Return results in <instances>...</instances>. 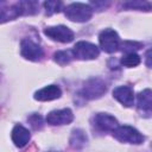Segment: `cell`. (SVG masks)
I'll use <instances>...</instances> for the list:
<instances>
[{"mask_svg":"<svg viewBox=\"0 0 152 152\" xmlns=\"http://www.w3.org/2000/svg\"><path fill=\"white\" fill-rule=\"evenodd\" d=\"M64 14L71 21L84 23V21H88L91 18V15H93V8L88 4L72 2V4L68 5L64 8Z\"/></svg>","mask_w":152,"mask_h":152,"instance_id":"6da1fadb","label":"cell"},{"mask_svg":"<svg viewBox=\"0 0 152 152\" xmlns=\"http://www.w3.org/2000/svg\"><path fill=\"white\" fill-rule=\"evenodd\" d=\"M113 137L119 140L120 142H127V144H142L145 140V137L134 127L132 126H118L113 131Z\"/></svg>","mask_w":152,"mask_h":152,"instance_id":"7a4b0ae2","label":"cell"},{"mask_svg":"<svg viewBox=\"0 0 152 152\" xmlns=\"http://www.w3.org/2000/svg\"><path fill=\"white\" fill-rule=\"evenodd\" d=\"M99 43L101 49L107 53L116 52L121 49V40L116 31L113 28H104L99 34Z\"/></svg>","mask_w":152,"mask_h":152,"instance_id":"3957f363","label":"cell"},{"mask_svg":"<svg viewBox=\"0 0 152 152\" xmlns=\"http://www.w3.org/2000/svg\"><path fill=\"white\" fill-rule=\"evenodd\" d=\"M106 91L107 86L101 78H90L84 83L81 94L87 100H94L101 97Z\"/></svg>","mask_w":152,"mask_h":152,"instance_id":"277c9868","label":"cell"},{"mask_svg":"<svg viewBox=\"0 0 152 152\" xmlns=\"http://www.w3.org/2000/svg\"><path fill=\"white\" fill-rule=\"evenodd\" d=\"M72 55L75 58L81 59V61H89V59H95L99 57L100 50L95 44H91L89 42H78L75 44L72 48Z\"/></svg>","mask_w":152,"mask_h":152,"instance_id":"5b68a950","label":"cell"},{"mask_svg":"<svg viewBox=\"0 0 152 152\" xmlns=\"http://www.w3.org/2000/svg\"><path fill=\"white\" fill-rule=\"evenodd\" d=\"M20 53L24 58L32 61V62H38L44 57V51L40 48V45H38L31 38H24L21 40Z\"/></svg>","mask_w":152,"mask_h":152,"instance_id":"8992f818","label":"cell"},{"mask_svg":"<svg viewBox=\"0 0 152 152\" xmlns=\"http://www.w3.org/2000/svg\"><path fill=\"white\" fill-rule=\"evenodd\" d=\"M44 33H45V36H48L52 40L61 42V43H70L75 38L74 32L64 25L49 26V27L44 28Z\"/></svg>","mask_w":152,"mask_h":152,"instance_id":"52a82bcc","label":"cell"},{"mask_svg":"<svg viewBox=\"0 0 152 152\" xmlns=\"http://www.w3.org/2000/svg\"><path fill=\"white\" fill-rule=\"evenodd\" d=\"M72 120H74V114H72L71 109H69V108L52 110L46 115V122L52 126L69 125Z\"/></svg>","mask_w":152,"mask_h":152,"instance_id":"ba28073f","label":"cell"},{"mask_svg":"<svg viewBox=\"0 0 152 152\" xmlns=\"http://www.w3.org/2000/svg\"><path fill=\"white\" fill-rule=\"evenodd\" d=\"M93 125L103 132H108V131H114L119 125H118V120L107 113H97L94 115L93 118Z\"/></svg>","mask_w":152,"mask_h":152,"instance_id":"9c48e42d","label":"cell"},{"mask_svg":"<svg viewBox=\"0 0 152 152\" xmlns=\"http://www.w3.org/2000/svg\"><path fill=\"white\" fill-rule=\"evenodd\" d=\"M138 112L144 118L152 116V91L150 89H145L138 94Z\"/></svg>","mask_w":152,"mask_h":152,"instance_id":"30bf717a","label":"cell"},{"mask_svg":"<svg viewBox=\"0 0 152 152\" xmlns=\"http://www.w3.org/2000/svg\"><path fill=\"white\" fill-rule=\"evenodd\" d=\"M113 96L125 107H132L134 104V93L129 86L116 87L113 90Z\"/></svg>","mask_w":152,"mask_h":152,"instance_id":"8fae6325","label":"cell"},{"mask_svg":"<svg viewBox=\"0 0 152 152\" xmlns=\"http://www.w3.org/2000/svg\"><path fill=\"white\" fill-rule=\"evenodd\" d=\"M62 95V90L58 86L55 84H50L46 86L42 89H39L38 91L34 93V99L38 101H52L56 99H59Z\"/></svg>","mask_w":152,"mask_h":152,"instance_id":"7c38bea8","label":"cell"},{"mask_svg":"<svg viewBox=\"0 0 152 152\" xmlns=\"http://www.w3.org/2000/svg\"><path fill=\"white\" fill-rule=\"evenodd\" d=\"M12 141L17 147H24L31 139V134L27 128L21 125H15L12 129Z\"/></svg>","mask_w":152,"mask_h":152,"instance_id":"4fadbf2b","label":"cell"},{"mask_svg":"<svg viewBox=\"0 0 152 152\" xmlns=\"http://www.w3.org/2000/svg\"><path fill=\"white\" fill-rule=\"evenodd\" d=\"M88 141V138L84 133V131L80 129V128H76L71 132V135H70V139H69V144L71 147L74 148H82L86 146Z\"/></svg>","mask_w":152,"mask_h":152,"instance_id":"5bb4252c","label":"cell"},{"mask_svg":"<svg viewBox=\"0 0 152 152\" xmlns=\"http://www.w3.org/2000/svg\"><path fill=\"white\" fill-rule=\"evenodd\" d=\"M21 15H32L38 12L39 4L37 1H19Z\"/></svg>","mask_w":152,"mask_h":152,"instance_id":"9a60e30c","label":"cell"},{"mask_svg":"<svg viewBox=\"0 0 152 152\" xmlns=\"http://www.w3.org/2000/svg\"><path fill=\"white\" fill-rule=\"evenodd\" d=\"M75 58L74 55H72V51H57L55 55H53V59L56 63H58L59 65H66L71 62V59Z\"/></svg>","mask_w":152,"mask_h":152,"instance_id":"2e32d148","label":"cell"},{"mask_svg":"<svg viewBox=\"0 0 152 152\" xmlns=\"http://www.w3.org/2000/svg\"><path fill=\"white\" fill-rule=\"evenodd\" d=\"M122 6L128 10H140V11H148L151 10V4L147 1H141V0H134V1H128L124 2Z\"/></svg>","mask_w":152,"mask_h":152,"instance_id":"e0dca14e","label":"cell"},{"mask_svg":"<svg viewBox=\"0 0 152 152\" xmlns=\"http://www.w3.org/2000/svg\"><path fill=\"white\" fill-rule=\"evenodd\" d=\"M121 64L127 66V68H133L140 64V57L135 53V52H129L126 53L122 58H121Z\"/></svg>","mask_w":152,"mask_h":152,"instance_id":"ac0fdd59","label":"cell"},{"mask_svg":"<svg viewBox=\"0 0 152 152\" xmlns=\"http://www.w3.org/2000/svg\"><path fill=\"white\" fill-rule=\"evenodd\" d=\"M61 7H62L61 1H45L44 2V8H45V14L46 15L58 13L61 11Z\"/></svg>","mask_w":152,"mask_h":152,"instance_id":"d6986e66","label":"cell"},{"mask_svg":"<svg viewBox=\"0 0 152 152\" xmlns=\"http://www.w3.org/2000/svg\"><path fill=\"white\" fill-rule=\"evenodd\" d=\"M28 121H30V125L32 126V128L34 131H38V129H42L43 126H44V122H43V118L39 115V114H32L28 116Z\"/></svg>","mask_w":152,"mask_h":152,"instance_id":"ffe728a7","label":"cell"},{"mask_svg":"<svg viewBox=\"0 0 152 152\" xmlns=\"http://www.w3.org/2000/svg\"><path fill=\"white\" fill-rule=\"evenodd\" d=\"M145 64L148 68H152V49L147 50L145 53Z\"/></svg>","mask_w":152,"mask_h":152,"instance_id":"44dd1931","label":"cell"},{"mask_svg":"<svg viewBox=\"0 0 152 152\" xmlns=\"http://www.w3.org/2000/svg\"><path fill=\"white\" fill-rule=\"evenodd\" d=\"M51 152H53V151H51Z\"/></svg>","mask_w":152,"mask_h":152,"instance_id":"7402d4cb","label":"cell"}]
</instances>
